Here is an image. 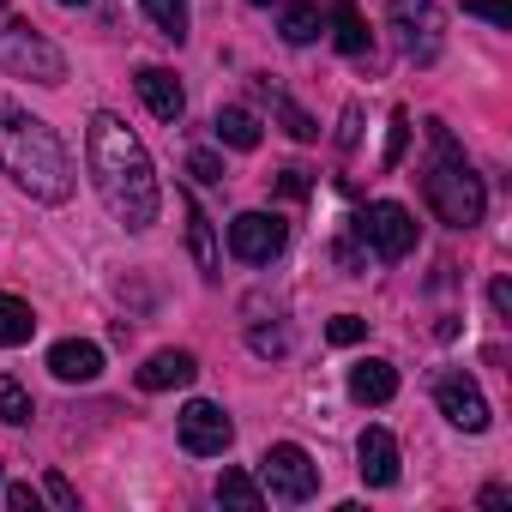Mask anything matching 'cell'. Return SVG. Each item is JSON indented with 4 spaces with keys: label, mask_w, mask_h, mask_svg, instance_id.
I'll list each match as a JSON object with an SVG mask.
<instances>
[{
    "label": "cell",
    "mask_w": 512,
    "mask_h": 512,
    "mask_svg": "<svg viewBox=\"0 0 512 512\" xmlns=\"http://www.w3.org/2000/svg\"><path fill=\"white\" fill-rule=\"evenodd\" d=\"M85 157H91V181L103 193V205L115 211V223H127L133 235L157 223V205H163V187H157V169H151V151L139 145V133L97 109L91 115V133H85Z\"/></svg>",
    "instance_id": "obj_1"
},
{
    "label": "cell",
    "mask_w": 512,
    "mask_h": 512,
    "mask_svg": "<svg viewBox=\"0 0 512 512\" xmlns=\"http://www.w3.org/2000/svg\"><path fill=\"white\" fill-rule=\"evenodd\" d=\"M0 163H7V175L43 205H61L73 193V157H67L61 133L13 97H0Z\"/></svg>",
    "instance_id": "obj_2"
},
{
    "label": "cell",
    "mask_w": 512,
    "mask_h": 512,
    "mask_svg": "<svg viewBox=\"0 0 512 512\" xmlns=\"http://www.w3.org/2000/svg\"><path fill=\"white\" fill-rule=\"evenodd\" d=\"M428 139H434V163L422 169V199L434 205L440 223L476 229V223H482V205H488L482 175L470 169V157L458 151V139L446 133V121H428Z\"/></svg>",
    "instance_id": "obj_3"
},
{
    "label": "cell",
    "mask_w": 512,
    "mask_h": 512,
    "mask_svg": "<svg viewBox=\"0 0 512 512\" xmlns=\"http://www.w3.org/2000/svg\"><path fill=\"white\" fill-rule=\"evenodd\" d=\"M0 73L37 79V85H67V55L31 25H0Z\"/></svg>",
    "instance_id": "obj_4"
},
{
    "label": "cell",
    "mask_w": 512,
    "mask_h": 512,
    "mask_svg": "<svg viewBox=\"0 0 512 512\" xmlns=\"http://www.w3.org/2000/svg\"><path fill=\"white\" fill-rule=\"evenodd\" d=\"M260 488H266V500L302 506V500L320 494V464H314L296 440H278V446H266V458H260Z\"/></svg>",
    "instance_id": "obj_5"
},
{
    "label": "cell",
    "mask_w": 512,
    "mask_h": 512,
    "mask_svg": "<svg viewBox=\"0 0 512 512\" xmlns=\"http://www.w3.org/2000/svg\"><path fill=\"white\" fill-rule=\"evenodd\" d=\"M356 235L380 253L386 266H398V260H410V247H416V217H410L398 199H374V205L356 217Z\"/></svg>",
    "instance_id": "obj_6"
},
{
    "label": "cell",
    "mask_w": 512,
    "mask_h": 512,
    "mask_svg": "<svg viewBox=\"0 0 512 512\" xmlns=\"http://www.w3.org/2000/svg\"><path fill=\"white\" fill-rule=\"evenodd\" d=\"M284 241H290V229H284L278 211H241L229 223V253H235L241 266H272L278 253H284Z\"/></svg>",
    "instance_id": "obj_7"
},
{
    "label": "cell",
    "mask_w": 512,
    "mask_h": 512,
    "mask_svg": "<svg viewBox=\"0 0 512 512\" xmlns=\"http://www.w3.org/2000/svg\"><path fill=\"white\" fill-rule=\"evenodd\" d=\"M229 440H235V422H229L211 398H193V404L181 410V446H187L193 458H223Z\"/></svg>",
    "instance_id": "obj_8"
},
{
    "label": "cell",
    "mask_w": 512,
    "mask_h": 512,
    "mask_svg": "<svg viewBox=\"0 0 512 512\" xmlns=\"http://www.w3.org/2000/svg\"><path fill=\"white\" fill-rule=\"evenodd\" d=\"M434 404H440V416H446L452 428H464V434H482V428H488V398L476 392L470 374H440V380H434Z\"/></svg>",
    "instance_id": "obj_9"
},
{
    "label": "cell",
    "mask_w": 512,
    "mask_h": 512,
    "mask_svg": "<svg viewBox=\"0 0 512 512\" xmlns=\"http://www.w3.org/2000/svg\"><path fill=\"white\" fill-rule=\"evenodd\" d=\"M356 470H362V482L368 488H392L398 482V440L386 434V428H362V440H356Z\"/></svg>",
    "instance_id": "obj_10"
},
{
    "label": "cell",
    "mask_w": 512,
    "mask_h": 512,
    "mask_svg": "<svg viewBox=\"0 0 512 512\" xmlns=\"http://www.w3.org/2000/svg\"><path fill=\"white\" fill-rule=\"evenodd\" d=\"M398 13V37L410 61H434V0H392Z\"/></svg>",
    "instance_id": "obj_11"
},
{
    "label": "cell",
    "mask_w": 512,
    "mask_h": 512,
    "mask_svg": "<svg viewBox=\"0 0 512 512\" xmlns=\"http://www.w3.org/2000/svg\"><path fill=\"white\" fill-rule=\"evenodd\" d=\"M133 85H139V97H145V109H151L157 121H169V127L181 121L187 91H181V79H175L169 67H139V79H133Z\"/></svg>",
    "instance_id": "obj_12"
},
{
    "label": "cell",
    "mask_w": 512,
    "mask_h": 512,
    "mask_svg": "<svg viewBox=\"0 0 512 512\" xmlns=\"http://www.w3.org/2000/svg\"><path fill=\"white\" fill-rule=\"evenodd\" d=\"M49 374H55V380H67V386H73V380L85 386V380H97V374H103V350H97L91 338H67V344H55V350H49Z\"/></svg>",
    "instance_id": "obj_13"
},
{
    "label": "cell",
    "mask_w": 512,
    "mask_h": 512,
    "mask_svg": "<svg viewBox=\"0 0 512 512\" xmlns=\"http://www.w3.org/2000/svg\"><path fill=\"white\" fill-rule=\"evenodd\" d=\"M350 398H356V404H392V398H398V368L380 362V356L356 362V368H350Z\"/></svg>",
    "instance_id": "obj_14"
},
{
    "label": "cell",
    "mask_w": 512,
    "mask_h": 512,
    "mask_svg": "<svg viewBox=\"0 0 512 512\" xmlns=\"http://www.w3.org/2000/svg\"><path fill=\"white\" fill-rule=\"evenodd\" d=\"M193 374H199L193 350H157V356L139 368V386H145V392H169V386H187Z\"/></svg>",
    "instance_id": "obj_15"
},
{
    "label": "cell",
    "mask_w": 512,
    "mask_h": 512,
    "mask_svg": "<svg viewBox=\"0 0 512 512\" xmlns=\"http://www.w3.org/2000/svg\"><path fill=\"white\" fill-rule=\"evenodd\" d=\"M181 211H187V247H193L199 272H205V278H217V266H223V260H217V235H211V217L199 211V199H193L187 187H181Z\"/></svg>",
    "instance_id": "obj_16"
},
{
    "label": "cell",
    "mask_w": 512,
    "mask_h": 512,
    "mask_svg": "<svg viewBox=\"0 0 512 512\" xmlns=\"http://www.w3.org/2000/svg\"><path fill=\"white\" fill-rule=\"evenodd\" d=\"M332 43H338V55H350V61L368 55V25H362V13H356V0H332Z\"/></svg>",
    "instance_id": "obj_17"
},
{
    "label": "cell",
    "mask_w": 512,
    "mask_h": 512,
    "mask_svg": "<svg viewBox=\"0 0 512 512\" xmlns=\"http://www.w3.org/2000/svg\"><path fill=\"white\" fill-rule=\"evenodd\" d=\"M217 139L223 145H235V151H253V145H260V115H253V109H217Z\"/></svg>",
    "instance_id": "obj_18"
},
{
    "label": "cell",
    "mask_w": 512,
    "mask_h": 512,
    "mask_svg": "<svg viewBox=\"0 0 512 512\" xmlns=\"http://www.w3.org/2000/svg\"><path fill=\"white\" fill-rule=\"evenodd\" d=\"M31 332H37V314H31V302H19V296H0V344H31Z\"/></svg>",
    "instance_id": "obj_19"
},
{
    "label": "cell",
    "mask_w": 512,
    "mask_h": 512,
    "mask_svg": "<svg viewBox=\"0 0 512 512\" xmlns=\"http://www.w3.org/2000/svg\"><path fill=\"white\" fill-rule=\"evenodd\" d=\"M139 7H145V19L157 25V37H169V43H181L187 37V0H139Z\"/></svg>",
    "instance_id": "obj_20"
},
{
    "label": "cell",
    "mask_w": 512,
    "mask_h": 512,
    "mask_svg": "<svg viewBox=\"0 0 512 512\" xmlns=\"http://www.w3.org/2000/svg\"><path fill=\"white\" fill-rule=\"evenodd\" d=\"M320 37V7H314V0H290V7H284V43H314Z\"/></svg>",
    "instance_id": "obj_21"
},
{
    "label": "cell",
    "mask_w": 512,
    "mask_h": 512,
    "mask_svg": "<svg viewBox=\"0 0 512 512\" xmlns=\"http://www.w3.org/2000/svg\"><path fill=\"white\" fill-rule=\"evenodd\" d=\"M217 500H223V506H266V488L253 482L247 470H223V476H217Z\"/></svg>",
    "instance_id": "obj_22"
},
{
    "label": "cell",
    "mask_w": 512,
    "mask_h": 512,
    "mask_svg": "<svg viewBox=\"0 0 512 512\" xmlns=\"http://www.w3.org/2000/svg\"><path fill=\"white\" fill-rule=\"evenodd\" d=\"M272 115L284 121V133H290V139H302V145H314V139H320V121H314L308 109H296L284 91H272Z\"/></svg>",
    "instance_id": "obj_23"
},
{
    "label": "cell",
    "mask_w": 512,
    "mask_h": 512,
    "mask_svg": "<svg viewBox=\"0 0 512 512\" xmlns=\"http://www.w3.org/2000/svg\"><path fill=\"white\" fill-rule=\"evenodd\" d=\"M0 416H7V422H19V428H25V422L37 416V404H31V392H25V386H19L13 374H0Z\"/></svg>",
    "instance_id": "obj_24"
},
{
    "label": "cell",
    "mask_w": 512,
    "mask_h": 512,
    "mask_svg": "<svg viewBox=\"0 0 512 512\" xmlns=\"http://www.w3.org/2000/svg\"><path fill=\"white\" fill-rule=\"evenodd\" d=\"M404 145H410V115L392 109V133H386V157H380V169H398V163H404Z\"/></svg>",
    "instance_id": "obj_25"
},
{
    "label": "cell",
    "mask_w": 512,
    "mask_h": 512,
    "mask_svg": "<svg viewBox=\"0 0 512 512\" xmlns=\"http://www.w3.org/2000/svg\"><path fill=\"white\" fill-rule=\"evenodd\" d=\"M187 175L205 187H223V157L217 151H187Z\"/></svg>",
    "instance_id": "obj_26"
},
{
    "label": "cell",
    "mask_w": 512,
    "mask_h": 512,
    "mask_svg": "<svg viewBox=\"0 0 512 512\" xmlns=\"http://www.w3.org/2000/svg\"><path fill=\"white\" fill-rule=\"evenodd\" d=\"M247 344H253V356H284V350H290V332H284V326H253Z\"/></svg>",
    "instance_id": "obj_27"
},
{
    "label": "cell",
    "mask_w": 512,
    "mask_h": 512,
    "mask_svg": "<svg viewBox=\"0 0 512 512\" xmlns=\"http://www.w3.org/2000/svg\"><path fill=\"white\" fill-rule=\"evenodd\" d=\"M464 13H476V19H488L494 31H506V25H512V0H464Z\"/></svg>",
    "instance_id": "obj_28"
},
{
    "label": "cell",
    "mask_w": 512,
    "mask_h": 512,
    "mask_svg": "<svg viewBox=\"0 0 512 512\" xmlns=\"http://www.w3.org/2000/svg\"><path fill=\"white\" fill-rule=\"evenodd\" d=\"M326 338H332V344H362V338H368V320H362V314H338V320L326 326Z\"/></svg>",
    "instance_id": "obj_29"
},
{
    "label": "cell",
    "mask_w": 512,
    "mask_h": 512,
    "mask_svg": "<svg viewBox=\"0 0 512 512\" xmlns=\"http://www.w3.org/2000/svg\"><path fill=\"white\" fill-rule=\"evenodd\" d=\"M278 193H284V199H308V193H314V181H308V169H302V163H290V169H278Z\"/></svg>",
    "instance_id": "obj_30"
},
{
    "label": "cell",
    "mask_w": 512,
    "mask_h": 512,
    "mask_svg": "<svg viewBox=\"0 0 512 512\" xmlns=\"http://www.w3.org/2000/svg\"><path fill=\"white\" fill-rule=\"evenodd\" d=\"M43 494L61 506V512H79V494H73V482L61 476V470H49V482H43Z\"/></svg>",
    "instance_id": "obj_31"
},
{
    "label": "cell",
    "mask_w": 512,
    "mask_h": 512,
    "mask_svg": "<svg viewBox=\"0 0 512 512\" xmlns=\"http://www.w3.org/2000/svg\"><path fill=\"white\" fill-rule=\"evenodd\" d=\"M488 302H494V314H500V320H512V284H506V278H494V284H488Z\"/></svg>",
    "instance_id": "obj_32"
},
{
    "label": "cell",
    "mask_w": 512,
    "mask_h": 512,
    "mask_svg": "<svg viewBox=\"0 0 512 512\" xmlns=\"http://www.w3.org/2000/svg\"><path fill=\"white\" fill-rule=\"evenodd\" d=\"M7 506H13V512H37V488H25V482H7Z\"/></svg>",
    "instance_id": "obj_33"
},
{
    "label": "cell",
    "mask_w": 512,
    "mask_h": 512,
    "mask_svg": "<svg viewBox=\"0 0 512 512\" xmlns=\"http://www.w3.org/2000/svg\"><path fill=\"white\" fill-rule=\"evenodd\" d=\"M61 7H91V0H61Z\"/></svg>",
    "instance_id": "obj_34"
},
{
    "label": "cell",
    "mask_w": 512,
    "mask_h": 512,
    "mask_svg": "<svg viewBox=\"0 0 512 512\" xmlns=\"http://www.w3.org/2000/svg\"><path fill=\"white\" fill-rule=\"evenodd\" d=\"M247 7H272V0H247Z\"/></svg>",
    "instance_id": "obj_35"
},
{
    "label": "cell",
    "mask_w": 512,
    "mask_h": 512,
    "mask_svg": "<svg viewBox=\"0 0 512 512\" xmlns=\"http://www.w3.org/2000/svg\"><path fill=\"white\" fill-rule=\"evenodd\" d=\"M0 13H7V0H0Z\"/></svg>",
    "instance_id": "obj_36"
}]
</instances>
